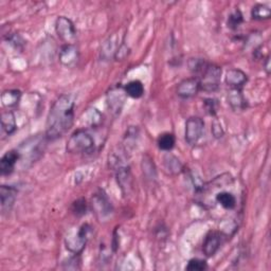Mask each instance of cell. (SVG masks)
<instances>
[{
    "mask_svg": "<svg viewBox=\"0 0 271 271\" xmlns=\"http://www.w3.org/2000/svg\"><path fill=\"white\" fill-rule=\"evenodd\" d=\"M76 98L72 95L60 96L50 108L46 122V139L57 140L68 133L74 123Z\"/></svg>",
    "mask_w": 271,
    "mask_h": 271,
    "instance_id": "obj_1",
    "label": "cell"
},
{
    "mask_svg": "<svg viewBox=\"0 0 271 271\" xmlns=\"http://www.w3.org/2000/svg\"><path fill=\"white\" fill-rule=\"evenodd\" d=\"M96 142L86 129L80 128L74 132L67 141L66 151L74 155H88L93 153Z\"/></svg>",
    "mask_w": 271,
    "mask_h": 271,
    "instance_id": "obj_2",
    "label": "cell"
},
{
    "mask_svg": "<svg viewBox=\"0 0 271 271\" xmlns=\"http://www.w3.org/2000/svg\"><path fill=\"white\" fill-rule=\"evenodd\" d=\"M200 84V90L215 92L218 90L221 79V68L216 65L208 63L202 72L197 77Z\"/></svg>",
    "mask_w": 271,
    "mask_h": 271,
    "instance_id": "obj_3",
    "label": "cell"
},
{
    "mask_svg": "<svg viewBox=\"0 0 271 271\" xmlns=\"http://www.w3.org/2000/svg\"><path fill=\"white\" fill-rule=\"evenodd\" d=\"M91 232V227L88 223L81 226L77 232H73L65 238V246L71 252L72 254H81L83 250L85 249L89 234Z\"/></svg>",
    "mask_w": 271,
    "mask_h": 271,
    "instance_id": "obj_4",
    "label": "cell"
},
{
    "mask_svg": "<svg viewBox=\"0 0 271 271\" xmlns=\"http://www.w3.org/2000/svg\"><path fill=\"white\" fill-rule=\"evenodd\" d=\"M55 31L65 45H74L77 41L76 26L69 18L65 16L58 17L55 22Z\"/></svg>",
    "mask_w": 271,
    "mask_h": 271,
    "instance_id": "obj_5",
    "label": "cell"
},
{
    "mask_svg": "<svg viewBox=\"0 0 271 271\" xmlns=\"http://www.w3.org/2000/svg\"><path fill=\"white\" fill-rule=\"evenodd\" d=\"M204 122L199 117H191L185 122V141L188 144L194 146L197 144L203 136Z\"/></svg>",
    "mask_w": 271,
    "mask_h": 271,
    "instance_id": "obj_6",
    "label": "cell"
},
{
    "mask_svg": "<svg viewBox=\"0 0 271 271\" xmlns=\"http://www.w3.org/2000/svg\"><path fill=\"white\" fill-rule=\"evenodd\" d=\"M91 205L97 216L101 219L109 217L114 212L113 204H111V201L104 190H99L92 196Z\"/></svg>",
    "mask_w": 271,
    "mask_h": 271,
    "instance_id": "obj_7",
    "label": "cell"
},
{
    "mask_svg": "<svg viewBox=\"0 0 271 271\" xmlns=\"http://www.w3.org/2000/svg\"><path fill=\"white\" fill-rule=\"evenodd\" d=\"M113 167L116 171V179L121 191L124 196L129 195L133 190V175L129 166L123 164L122 161H119L113 164Z\"/></svg>",
    "mask_w": 271,
    "mask_h": 271,
    "instance_id": "obj_8",
    "label": "cell"
},
{
    "mask_svg": "<svg viewBox=\"0 0 271 271\" xmlns=\"http://www.w3.org/2000/svg\"><path fill=\"white\" fill-rule=\"evenodd\" d=\"M126 93L124 91V87H114L111 88L107 93V105L109 111L114 116H118L121 114V110L123 108Z\"/></svg>",
    "mask_w": 271,
    "mask_h": 271,
    "instance_id": "obj_9",
    "label": "cell"
},
{
    "mask_svg": "<svg viewBox=\"0 0 271 271\" xmlns=\"http://www.w3.org/2000/svg\"><path fill=\"white\" fill-rule=\"evenodd\" d=\"M200 90V84L197 78H189L181 81L177 86V96L181 99H191L197 95Z\"/></svg>",
    "mask_w": 271,
    "mask_h": 271,
    "instance_id": "obj_10",
    "label": "cell"
},
{
    "mask_svg": "<svg viewBox=\"0 0 271 271\" xmlns=\"http://www.w3.org/2000/svg\"><path fill=\"white\" fill-rule=\"evenodd\" d=\"M222 244V235L220 232L217 231H210L204 237L202 244V251L205 256L212 257L216 252L219 250Z\"/></svg>",
    "mask_w": 271,
    "mask_h": 271,
    "instance_id": "obj_11",
    "label": "cell"
},
{
    "mask_svg": "<svg viewBox=\"0 0 271 271\" xmlns=\"http://www.w3.org/2000/svg\"><path fill=\"white\" fill-rule=\"evenodd\" d=\"M59 59L65 67H76L80 60L79 49L77 48L76 45H64L60 50Z\"/></svg>",
    "mask_w": 271,
    "mask_h": 271,
    "instance_id": "obj_12",
    "label": "cell"
},
{
    "mask_svg": "<svg viewBox=\"0 0 271 271\" xmlns=\"http://www.w3.org/2000/svg\"><path fill=\"white\" fill-rule=\"evenodd\" d=\"M21 153L18 149H12V151L7 152L0 160V172L2 175H10L15 170L17 162L21 160Z\"/></svg>",
    "mask_w": 271,
    "mask_h": 271,
    "instance_id": "obj_13",
    "label": "cell"
},
{
    "mask_svg": "<svg viewBox=\"0 0 271 271\" xmlns=\"http://www.w3.org/2000/svg\"><path fill=\"white\" fill-rule=\"evenodd\" d=\"M17 197V190L12 185H2L0 188V199H2L3 213L11 212Z\"/></svg>",
    "mask_w": 271,
    "mask_h": 271,
    "instance_id": "obj_14",
    "label": "cell"
},
{
    "mask_svg": "<svg viewBox=\"0 0 271 271\" xmlns=\"http://www.w3.org/2000/svg\"><path fill=\"white\" fill-rule=\"evenodd\" d=\"M247 81L248 76L240 69H230L225 77V82L231 89H241Z\"/></svg>",
    "mask_w": 271,
    "mask_h": 271,
    "instance_id": "obj_15",
    "label": "cell"
},
{
    "mask_svg": "<svg viewBox=\"0 0 271 271\" xmlns=\"http://www.w3.org/2000/svg\"><path fill=\"white\" fill-rule=\"evenodd\" d=\"M228 103L234 111H241L247 108V100L242 95L241 89H231L228 92Z\"/></svg>",
    "mask_w": 271,
    "mask_h": 271,
    "instance_id": "obj_16",
    "label": "cell"
},
{
    "mask_svg": "<svg viewBox=\"0 0 271 271\" xmlns=\"http://www.w3.org/2000/svg\"><path fill=\"white\" fill-rule=\"evenodd\" d=\"M214 199L226 210H233L236 207V197L231 192L228 191L218 192L215 195Z\"/></svg>",
    "mask_w": 271,
    "mask_h": 271,
    "instance_id": "obj_17",
    "label": "cell"
},
{
    "mask_svg": "<svg viewBox=\"0 0 271 271\" xmlns=\"http://www.w3.org/2000/svg\"><path fill=\"white\" fill-rule=\"evenodd\" d=\"M2 128L3 132H5L8 136H11L15 133L17 128L16 124V118L12 110H8L3 113L2 115Z\"/></svg>",
    "mask_w": 271,
    "mask_h": 271,
    "instance_id": "obj_18",
    "label": "cell"
},
{
    "mask_svg": "<svg viewBox=\"0 0 271 271\" xmlns=\"http://www.w3.org/2000/svg\"><path fill=\"white\" fill-rule=\"evenodd\" d=\"M22 99V92L17 89L6 90L2 95V103L5 107L12 108L18 105Z\"/></svg>",
    "mask_w": 271,
    "mask_h": 271,
    "instance_id": "obj_19",
    "label": "cell"
},
{
    "mask_svg": "<svg viewBox=\"0 0 271 271\" xmlns=\"http://www.w3.org/2000/svg\"><path fill=\"white\" fill-rule=\"evenodd\" d=\"M163 163L165 170H167L173 175L180 174L183 170V165L179 159L172 154H166L163 157Z\"/></svg>",
    "mask_w": 271,
    "mask_h": 271,
    "instance_id": "obj_20",
    "label": "cell"
},
{
    "mask_svg": "<svg viewBox=\"0 0 271 271\" xmlns=\"http://www.w3.org/2000/svg\"><path fill=\"white\" fill-rule=\"evenodd\" d=\"M124 91L127 97H130L133 99H140L144 95V86L142 82L134 80L126 84L124 86Z\"/></svg>",
    "mask_w": 271,
    "mask_h": 271,
    "instance_id": "obj_21",
    "label": "cell"
},
{
    "mask_svg": "<svg viewBox=\"0 0 271 271\" xmlns=\"http://www.w3.org/2000/svg\"><path fill=\"white\" fill-rule=\"evenodd\" d=\"M175 143H176L175 136L171 133H164V134L159 136V138L157 140L158 147L163 152L172 151L175 146Z\"/></svg>",
    "mask_w": 271,
    "mask_h": 271,
    "instance_id": "obj_22",
    "label": "cell"
},
{
    "mask_svg": "<svg viewBox=\"0 0 271 271\" xmlns=\"http://www.w3.org/2000/svg\"><path fill=\"white\" fill-rule=\"evenodd\" d=\"M251 16L254 21H267L271 16V10L266 5L257 4L252 8Z\"/></svg>",
    "mask_w": 271,
    "mask_h": 271,
    "instance_id": "obj_23",
    "label": "cell"
},
{
    "mask_svg": "<svg viewBox=\"0 0 271 271\" xmlns=\"http://www.w3.org/2000/svg\"><path fill=\"white\" fill-rule=\"evenodd\" d=\"M242 23H244V16H242L239 10H235L229 15L227 25L231 30H237Z\"/></svg>",
    "mask_w": 271,
    "mask_h": 271,
    "instance_id": "obj_24",
    "label": "cell"
},
{
    "mask_svg": "<svg viewBox=\"0 0 271 271\" xmlns=\"http://www.w3.org/2000/svg\"><path fill=\"white\" fill-rule=\"evenodd\" d=\"M72 212L77 216H83L87 212V201L85 198H80L72 203Z\"/></svg>",
    "mask_w": 271,
    "mask_h": 271,
    "instance_id": "obj_25",
    "label": "cell"
},
{
    "mask_svg": "<svg viewBox=\"0 0 271 271\" xmlns=\"http://www.w3.org/2000/svg\"><path fill=\"white\" fill-rule=\"evenodd\" d=\"M87 116L89 118V120H87V121L92 128H97L101 125L103 116L98 109H96V108L90 109L87 113Z\"/></svg>",
    "mask_w": 271,
    "mask_h": 271,
    "instance_id": "obj_26",
    "label": "cell"
},
{
    "mask_svg": "<svg viewBox=\"0 0 271 271\" xmlns=\"http://www.w3.org/2000/svg\"><path fill=\"white\" fill-rule=\"evenodd\" d=\"M208 268L207 261L200 258H192L189 260L185 269L190 271H203Z\"/></svg>",
    "mask_w": 271,
    "mask_h": 271,
    "instance_id": "obj_27",
    "label": "cell"
},
{
    "mask_svg": "<svg viewBox=\"0 0 271 271\" xmlns=\"http://www.w3.org/2000/svg\"><path fill=\"white\" fill-rule=\"evenodd\" d=\"M203 104H204L205 110H207V113L210 116H213V117L216 116L217 111H218V107H219V103H218L217 100H215V99H205L203 101Z\"/></svg>",
    "mask_w": 271,
    "mask_h": 271,
    "instance_id": "obj_28",
    "label": "cell"
},
{
    "mask_svg": "<svg viewBox=\"0 0 271 271\" xmlns=\"http://www.w3.org/2000/svg\"><path fill=\"white\" fill-rule=\"evenodd\" d=\"M211 130H212V134H213L214 138L219 139V138H221L223 136V128L221 126V123L219 122L217 119L213 120Z\"/></svg>",
    "mask_w": 271,
    "mask_h": 271,
    "instance_id": "obj_29",
    "label": "cell"
},
{
    "mask_svg": "<svg viewBox=\"0 0 271 271\" xmlns=\"http://www.w3.org/2000/svg\"><path fill=\"white\" fill-rule=\"evenodd\" d=\"M128 53H129L128 47L124 43H122L118 47V50H117V52L115 54V59L117 61H122L127 57Z\"/></svg>",
    "mask_w": 271,
    "mask_h": 271,
    "instance_id": "obj_30",
    "label": "cell"
},
{
    "mask_svg": "<svg viewBox=\"0 0 271 271\" xmlns=\"http://www.w3.org/2000/svg\"><path fill=\"white\" fill-rule=\"evenodd\" d=\"M8 42L10 43L16 49H22L23 46H24V41H23L22 37L15 33L11 34L10 36L8 37Z\"/></svg>",
    "mask_w": 271,
    "mask_h": 271,
    "instance_id": "obj_31",
    "label": "cell"
},
{
    "mask_svg": "<svg viewBox=\"0 0 271 271\" xmlns=\"http://www.w3.org/2000/svg\"><path fill=\"white\" fill-rule=\"evenodd\" d=\"M79 254H76V256L70 257L64 263V268L65 269H71V265H73V269H80V264H81V259L78 257Z\"/></svg>",
    "mask_w": 271,
    "mask_h": 271,
    "instance_id": "obj_32",
    "label": "cell"
},
{
    "mask_svg": "<svg viewBox=\"0 0 271 271\" xmlns=\"http://www.w3.org/2000/svg\"><path fill=\"white\" fill-rule=\"evenodd\" d=\"M265 70H266V72H267V74H269V72H270V66H269V57H267L266 58V60H265Z\"/></svg>",
    "mask_w": 271,
    "mask_h": 271,
    "instance_id": "obj_33",
    "label": "cell"
}]
</instances>
